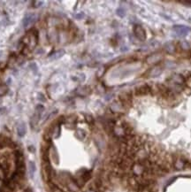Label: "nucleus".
Returning <instances> with one entry per match:
<instances>
[{"mask_svg":"<svg viewBox=\"0 0 191 192\" xmlns=\"http://www.w3.org/2000/svg\"><path fill=\"white\" fill-rule=\"evenodd\" d=\"M120 105L123 107H130L132 105V94L131 92H124L120 94L119 97Z\"/></svg>","mask_w":191,"mask_h":192,"instance_id":"obj_2","label":"nucleus"},{"mask_svg":"<svg viewBox=\"0 0 191 192\" xmlns=\"http://www.w3.org/2000/svg\"><path fill=\"white\" fill-rule=\"evenodd\" d=\"M183 77H184L185 81H186V80H187V81H189V80L191 79V72H189V71L185 72Z\"/></svg>","mask_w":191,"mask_h":192,"instance_id":"obj_15","label":"nucleus"},{"mask_svg":"<svg viewBox=\"0 0 191 192\" xmlns=\"http://www.w3.org/2000/svg\"><path fill=\"white\" fill-rule=\"evenodd\" d=\"M165 51L168 53H173L176 52V46L173 45V44H168L166 46H165Z\"/></svg>","mask_w":191,"mask_h":192,"instance_id":"obj_10","label":"nucleus"},{"mask_svg":"<svg viewBox=\"0 0 191 192\" xmlns=\"http://www.w3.org/2000/svg\"><path fill=\"white\" fill-rule=\"evenodd\" d=\"M38 96H39V97H38V99L39 100H42V101H44V102L46 100L44 98V95H43V94H39Z\"/></svg>","mask_w":191,"mask_h":192,"instance_id":"obj_17","label":"nucleus"},{"mask_svg":"<svg viewBox=\"0 0 191 192\" xmlns=\"http://www.w3.org/2000/svg\"><path fill=\"white\" fill-rule=\"evenodd\" d=\"M29 67L31 68V70L33 71L34 73H36V72L38 71V67H37L35 63H31V64L29 65Z\"/></svg>","mask_w":191,"mask_h":192,"instance_id":"obj_14","label":"nucleus"},{"mask_svg":"<svg viewBox=\"0 0 191 192\" xmlns=\"http://www.w3.org/2000/svg\"><path fill=\"white\" fill-rule=\"evenodd\" d=\"M7 90H8V89L6 85H0V97L5 95L7 92Z\"/></svg>","mask_w":191,"mask_h":192,"instance_id":"obj_12","label":"nucleus"},{"mask_svg":"<svg viewBox=\"0 0 191 192\" xmlns=\"http://www.w3.org/2000/svg\"><path fill=\"white\" fill-rule=\"evenodd\" d=\"M43 112L42 111H39V110H35V113L33 114L32 118H31V120H30V124L31 126L35 127L38 121L40 120V118H41V115H42Z\"/></svg>","mask_w":191,"mask_h":192,"instance_id":"obj_4","label":"nucleus"},{"mask_svg":"<svg viewBox=\"0 0 191 192\" xmlns=\"http://www.w3.org/2000/svg\"><path fill=\"white\" fill-rule=\"evenodd\" d=\"M17 132H18V135H19V136L20 137H22V136H24L25 135H26L27 133V128H26V125L22 122V123H20L19 124V126L17 127Z\"/></svg>","mask_w":191,"mask_h":192,"instance_id":"obj_6","label":"nucleus"},{"mask_svg":"<svg viewBox=\"0 0 191 192\" xmlns=\"http://www.w3.org/2000/svg\"><path fill=\"white\" fill-rule=\"evenodd\" d=\"M7 179V173L4 168H2L0 166V180L1 181H5Z\"/></svg>","mask_w":191,"mask_h":192,"instance_id":"obj_11","label":"nucleus"},{"mask_svg":"<svg viewBox=\"0 0 191 192\" xmlns=\"http://www.w3.org/2000/svg\"><path fill=\"white\" fill-rule=\"evenodd\" d=\"M50 156H51V159H52V161L56 164H59L60 162V157H59V154L58 152L56 150V148L54 146H51V149H50Z\"/></svg>","mask_w":191,"mask_h":192,"instance_id":"obj_5","label":"nucleus"},{"mask_svg":"<svg viewBox=\"0 0 191 192\" xmlns=\"http://www.w3.org/2000/svg\"><path fill=\"white\" fill-rule=\"evenodd\" d=\"M0 192H1V190H0Z\"/></svg>","mask_w":191,"mask_h":192,"instance_id":"obj_20","label":"nucleus"},{"mask_svg":"<svg viewBox=\"0 0 191 192\" xmlns=\"http://www.w3.org/2000/svg\"><path fill=\"white\" fill-rule=\"evenodd\" d=\"M27 150H28V151H29L30 152H32V153H34V152H35V147H34V146H32V145L28 146Z\"/></svg>","mask_w":191,"mask_h":192,"instance_id":"obj_16","label":"nucleus"},{"mask_svg":"<svg viewBox=\"0 0 191 192\" xmlns=\"http://www.w3.org/2000/svg\"><path fill=\"white\" fill-rule=\"evenodd\" d=\"M75 136H76V137L80 140H83L85 138L86 136V133L84 130H82V129H77L76 130V133H75Z\"/></svg>","mask_w":191,"mask_h":192,"instance_id":"obj_9","label":"nucleus"},{"mask_svg":"<svg viewBox=\"0 0 191 192\" xmlns=\"http://www.w3.org/2000/svg\"><path fill=\"white\" fill-rule=\"evenodd\" d=\"M64 54H65V51H64V50H60V51L56 52L54 54H52V56H50L49 58H50V60H59V59L61 58Z\"/></svg>","mask_w":191,"mask_h":192,"instance_id":"obj_7","label":"nucleus"},{"mask_svg":"<svg viewBox=\"0 0 191 192\" xmlns=\"http://www.w3.org/2000/svg\"><path fill=\"white\" fill-rule=\"evenodd\" d=\"M85 120L87 121V123H89V124H93L94 123V118H93L91 115H89V114H87L86 115Z\"/></svg>","mask_w":191,"mask_h":192,"instance_id":"obj_13","label":"nucleus"},{"mask_svg":"<svg viewBox=\"0 0 191 192\" xmlns=\"http://www.w3.org/2000/svg\"><path fill=\"white\" fill-rule=\"evenodd\" d=\"M86 192H97V191H96V190H89H89H88Z\"/></svg>","mask_w":191,"mask_h":192,"instance_id":"obj_19","label":"nucleus"},{"mask_svg":"<svg viewBox=\"0 0 191 192\" xmlns=\"http://www.w3.org/2000/svg\"><path fill=\"white\" fill-rule=\"evenodd\" d=\"M134 34L140 41H144L147 38V34L145 29L140 25H135L134 27Z\"/></svg>","mask_w":191,"mask_h":192,"instance_id":"obj_3","label":"nucleus"},{"mask_svg":"<svg viewBox=\"0 0 191 192\" xmlns=\"http://www.w3.org/2000/svg\"><path fill=\"white\" fill-rule=\"evenodd\" d=\"M134 94L136 97H143L147 95H152V87L149 84H143L135 89Z\"/></svg>","mask_w":191,"mask_h":192,"instance_id":"obj_1","label":"nucleus"},{"mask_svg":"<svg viewBox=\"0 0 191 192\" xmlns=\"http://www.w3.org/2000/svg\"><path fill=\"white\" fill-rule=\"evenodd\" d=\"M28 170H29V173H30L31 176L36 171V165H35V163L34 161H29L28 162Z\"/></svg>","mask_w":191,"mask_h":192,"instance_id":"obj_8","label":"nucleus"},{"mask_svg":"<svg viewBox=\"0 0 191 192\" xmlns=\"http://www.w3.org/2000/svg\"><path fill=\"white\" fill-rule=\"evenodd\" d=\"M23 192H33V190H32V189H31V188H27V189H26V190H25Z\"/></svg>","mask_w":191,"mask_h":192,"instance_id":"obj_18","label":"nucleus"}]
</instances>
